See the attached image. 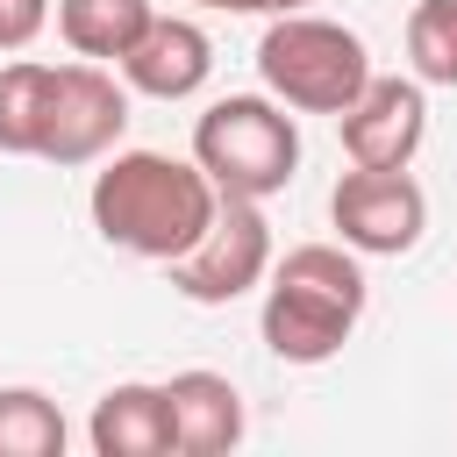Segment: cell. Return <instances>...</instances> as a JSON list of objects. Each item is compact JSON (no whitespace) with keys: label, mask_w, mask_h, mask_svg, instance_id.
I'll return each mask as SVG.
<instances>
[{"label":"cell","mask_w":457,"mask_h":457,"mask_svg":"<svg viewBox=\"0 0 457 457\" xmlns=\"http://www.w3.org/2000/svg\"><path fill=\"white\" fill-rule=\"evenodd\" d=\"M93 457H171V400L150 378H121L93 400L86 421Z\"/></svg>","instance_id":"obj_11"},{"label":"cell","mask_w":457,"mask_h":457,"mask_svg":"<svg viewBox=\"0 0 457 457\" xmlns=\"http://www.w3.org/2000/svg\"><path fill=\"white\" fill-rule=\"evenodd\" d=\"M214 186L193 157L171 150H107V164L93 171L86 214L100 228L107 250H129L143 264H171L179 250H193V236L214 221Z\"/></svg>","instance_id":"obj_1"},{"label":"cell","mask_w":457,"mask_h":457,"mask_svg":"<svg viewBox=\"0 0 457 457\" xmlns=\"http://www.w3.org/2000/svg\"><path fill=\"white\" fill-rule=\"evenodd\" d=\"M43 107H50V64H36V57L0 64V157H36Z\"/></svg>","instance_id":"obj_13"},{"label":"cell","mask_w":457,"mask_h":457,"mask_svg":"<svg viewBox=\"0 0 457 457\" xmlns=\"http://www.w3.org/2000/svg\"><path fill=\"white\" fill-rule=\"evenodd\" d=\"M271 271V221H264V200H236L221 193L214 200V221L193 236V250H179L164 264L171 293L193 300V307H228L243 293H257Z\"/></svg>","instance_id":"obj_5"},{"label":"cell","mask_w":457,"mask_h":457,"mask_svg":"<svg viewBox=\"0 0 457 457\" xmlns=\"http://www.w3.org/2000/svg\"><path fill=\"white\" fill-rule=\"evenodd\" d=\"M129 129V86L114 71H100L93 57L79 64H50V107H43V143L36 157L71 171V164H100Z\"/></svg>","instance_id":"obj_6"},{"label":"cell","mask_w":457,"mask_h":457,"mask_svg":"<svg viewBox=\"0 0 457 457\" xmlns=\"http://www.w3.org/2000/svg\"><path fill=\"white\" fill-rule=\"evenodd\" d=\"M150 0H57V36L93 57V64H114L143 29H150Z\"/></svg>","instance_id":"obj_12"},{"label":"cell","mask_w":457,"mask_h":457,"mask_svg":"<svg viewBox=\"0 0 457 457\" xmlns=\"http://www.w3.org/2000/svg\"><path fill=\"white\" fill-rule=\"evenodd\" d=\"M50 29V0H0V57L29 50Z\"/></svg>","instance_id":"obj_16"},{"label":"cell","mask_w":457,"mask_h":457,"mask_svg":"<svg viewBox=\"0 0 457 457\" xmlns=\"http://www.w3.org/2000/svg\"><path fill=\"white\" fill-rule=\"evenodd\" d=\"M164 400H171V450L179 457H221V450H236L243 443V393H236V378H221V371H171L164 378Z\"/></svg>","instance_id":"obj_10"},{"label":"cell","mask_w":457,"mask_h":457,"mask_svg":"<svg viewBox=\"0 0 457 457\" xmlns=\"http://www.w3.org/2000/svg\"><path fill=\"white\" fill-rule=\"evenodd\" d=\"M114 71L143 100H193L207 86V71H214V43L186 14H150V29L114 57Z\"/></svg>","instance_id":"obj_9"},{"label":"cell","mask_w":457,"mask_h":457,"mask_svg":"<svg viewBox=\"0 0 457 457\" xmlns=\"http://www.w3.org/2000/svg\"><path fill=\"white\" fill-rule=\"evenodd\" d=\"M364 300H371V286H364L357 250H343V243H293L264 271L257 336H264V350L278 364H328L357 336Z\"/></svg>","instance_id":"obj_2"},{"label":"cell","mask_w":457,"mask_h":457,"mask_svg":"<svg viewBox=\"0 0 457 457\" xmlns=\"http://www.w3.org/2000/svg\"><path fill=\"white\" fill-rule=\"evenodd\" d=\"M328 221H336L343 250H357V257H407L428 228V193L414 186V171L350 164L328 193Z\"/></svg>","instance_id":"obj_7"},{"label":"cell","mask_w":457,"mask_h":457,"mask_svg":"<svg viewBox=\"0 0 457 457\" xmlns=\"http://www.w3.org/2000/svg\"><path fill=\"white\" fill-rule=\"evenodd\" d=\"M343 129V157L364 171H407L421 136H428V86L400 79V71H371L364 93L336 114Z\"/></svg>","instance_id":"obj_8"},{"label":"cell","mask_w":457,"mask_h":457,"mask_svg":"<svg viewBox=\"0 0 457 457\" xmlns=\"http://www.w3.org/2000/svg\"><path fill=\"white\" fill-rule=\"evenodd\" d=\"M193 164L207 171L214 193L236 200H271L300 171V121L271 93H221L193 121Z\"/></svg>","instance_id":"obj_3"},{"label":"cell","mask_w":457,"mask_h":457,"mask_svg":"<svg viewBox=\"0 0 457 457\" xmlns=\"http://www.w3.org/2000/svg\"><path fill=\"white\" fill-rule=\"evenodd\" d=\"M71 428L43 386H0V457H64Z\"/></svg>","instance_id":"obj_14"},{"label":"cell","mask_w":457,"mask_h":457,"mask_svg":"<svg viewBox=\"0 0 457 457\" xmlns=\"http://www.w3.org/2000/svg\"><path fill=\"white\" fill-rule=\"evenodd\" d=\"M407 64L421 86H457V0H421L407 14Z\"/></svg>","instance_id":"obj_15"},{"label":"cell","mask_w":457,"mask_h":457,"mask_svg":"<svg viewBox=\"0 0 457 457\" xmlns=\"http://www.w3.org/2000/svg\"><path fill=\"white\" fill-rule=\"evenodd\" d=\"M193 7H214V14H243V0H193Z\"/></svg>","instance_id":"obj_18"},{"label":"cell","mask_w":457,"mask_h":457,"mask_svg":"<svg viewBox=\"0 0 457 457\" xmlns=\"http://www.w3.org/2000/svg\"><path fill=\"white\" fill-rule=\"evenodd\" d=\"M257 79L293 114H343L371 79V50L357 29L300 7V14H271L257 43Z\"/></svg>","instance_id":"obj_4"},{"label":"cell","mask_w":457,"mask_h":457,"mask_svg":"<svg viewBox=\"0 0 457 457\" xmlns=\"http://www.w3.org/2000/svg\"><path fill=\"white\" fill-rule=\"evenodd\" d=\"M300 7H314V0H243V14H300Z\"/></svg>","instance_id":"obj_17"}]
</instances>
